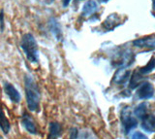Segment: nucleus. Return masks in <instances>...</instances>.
I'll list each match as a JSON object with an SVG mask.
<instances>
[{
  "instance_id": "nucleus-23",
  "label": "nucleus",
  "mask_w": 155,
  "mask_h": 139,
  "mask_svg": "<svg viewBox=\"0 0 155 139\" xmlns=\"http://www.w3.org/2000/svg\"><path fill=\"white\" fill-rule=\"evenodd\" d=\"M108 1H110V0H98V2H100V3H106Z\"/></svg>"
},
{
  "instance_id": "nucleus-21",
  "label": "nucleus",
  "mask_w": 155,
  "mask_h": 139,
  "mask_svg": "<svg viewBox=\"0 0 155 139\" xmlns=\"http://www.w3.org/2000/svg\"><path fill=\"white\" fill-rule=\"evenodd\" d=\"M4 11H0V31L3 32L5 29V21H4Z\"/></svg>"
},
{
  "instance_id": "nucleus-13",
  "label": "nucleus",
  "mask_w": 155,
  "mask_h": 139,
  "mask_svg": "<svg viewBox=\"0 0 155 139\" xmlns=\"http://www.w3.org/2000/svg\"><path fill=\"white\" fill-rule=\"evenodd\" d=\"M133 45L138 48H147V49H155V37H145L133 41Z\"/></svg>"
},
{
  "instance_id": "nucleus-12",
  "label": "nucleus",
  "mask_w": 155,
  "mask_h": 139,
  "mask_svg": "<svg viewBox=\"0 0 155 139\" xmlns=\"http://www.w3.org/2000/svg\"><path fill=\"white\" fill-rule=\"evenodd\" d=\"M131 71L126 68H119L114 76V82L117 85H123L129 80Z\"/></svg>"
},
{
  "instance_id": "nucleus-6",
  "label": "nucleus",
  "mask_w": 155,
  "mask_h": 139,
  "mask_svg": "<svg viewBox=\"0 0 155 139\" xmlns=\"http://www.w3.org/2000/svg\"><path fill=\"white\" fill-rule=\"evenodd\" d=\"M3 90H4L5 94L7 95L12 102L16 103V104L21 102V93H18V90L16 89V87H15L13 84L9 83V82H4Z\"/></svg>"
},
{
  "instance_id": "nucleus-18",
  "label": "nucleus",
  "mask_w": 155,
  "mask_h": 139,
  "mask_svg": "<svg viewBox=\"0 0 155 139\" xmlns=\"http://www.w3.org/2000/svg\"><path fill=\"white\" fill-rule=\"evenodd\" d=\"M154 68H155V57L153 56V57H151V59H150V60L147 62V65L142 67V68H140L139 72H140V75H147V74L151 72V71Z\"/></svg>"
},
{
  "instance_id": "nucleus-17",
  "label": "nucleus",
  "mask_w": 155,
  "mask_h": 139,
  "mask_svg": "<svg viewBox=\"0 0 155 139\" xmlns=\"http://www.w3.org/2000/svg\"><path fill=\"white\" fill-rule=\"evenodd\" d=\"M143 82V78H142V75L140 74L139 71L135 70L134 72L131 74V77H130V85H129V88L131 90H134L137 87H139V85Z\"/></svg>"
},
{
  "instance_id": "nucleus-7",
  "label": "nucleus",
  "mask_w": 155,
  "mask_h": 139,
  "mask_svg": "<svg viewBox=\"0 0 155 139\" xmlns=\"http://www.w3.org/2000/svg\"><path fill=\"white\" fill-rule=\"evenodd\" d=\"M21 124L22 127L25 128V131H28L30 134H37L38 133V129L37 126L32 117L29 115L28 113L24 112L21 116Z\"/></svg>"
},
{
  "instance_id": "nucleus-8",
  "label": "nucleus",
  "mask_w": 155,
  "mask_h": 139,
  "mask_svg": "<svg viewBox=\"0 0 155 139\" xmlns=\"http://www.w3.org/2000/svg\"><path fill=\"white\" fill-rule=\"evenodd\" d=\"M48 28H50L51 32L52 33V35L55 37V39L58 41H61L63 38V33H62L60 23L57 21V19L53 18V17L50 18V20L48 22Z\"/></svg>"
},
{
  "instance_id": "nucleus-24",
  "label": "nucleus",
  "mask_w": 155,
  "mask_h": 139,
  "mask_svg": "<svg viewBox=\"0 0 155 139\" xmlns=\"http://www.w3.org/2000/svg\"><path fill=\"white\" fill-rule=\"evenodd\" d=\"M152 9L155 11V0H152Z\"/></svg>"
},
{
  "instance_id": "nucleus-16",
  "label": "nucleus",
  "mask_w": 155,
  "mask_h": 139,
  "mask_svg": "<svg viewBox=\"0 0 155 139\" xmlns=\"http://www.w3.org/2000/svg\"><path fill=\"white\" fill-rule=\"evenodd\" d=\"M147 114H148V108H147V102H143L139 104L138 106L134 109V115L136 117H138L140 120H143Z\"/></svg>"
},
{
  "instance_id": "nucleus-11",
  "label": "nucleus",
  "mask_w": 155,
  "mask_h": 139,
  "mask_svg": "<svg viewBox=\"0 0 155 139\" xmlns=\"http://www.w3.org/2000/svg\"><path fill=\"white\" fill-rule=\"evenodd\" d=\"M143 131L149 133H153L155 132V115L148 113L147 116H145L142 120V124H140Z\"/></svg>"
},
{
  "instance_id": "nucleus-4",
  "label": "nucleus",
  "mask_w": 155,
  "mask_h": 139,
  "mask_svg": "<svg viewBox=\"0 0 155 139\" xmlns=\"http://www.w3.org/2000/svg\"><path fill=\"white\" fill-rule=\"evenodd\" d=\"M135 56L129 50H125L116 54L114 59H113V65L118 68H126L133 63Z\"/></svg>"
},
{
  "instance_id": "nucleus-3",
  "label": "nucleus",
  "mask_w": 155,
  "mask_h": 139,
  "mask_svg": "<svg viewBox=\"0 0 155 139\" xmlns=\"http://www.w3.org/2000/svg\"><path fill=\"white\" fill-rule=\"evenodd\" d=\"M120 121L125 134H128L132 129L137 127L138 126V120L132 114V111L129 107H124L121 110Z\"/></svg>"
},
{
  "instance_id": "nucleus-10",
  "label": "nucleus",
  "mask_w": 155,
  "mask_h": 139,
  "mask_svg": "<svg viewBox=\"0 0 155 139\" xmlns=\"http://www.w3.org/2000/svg\"><path fill=\"white\" fill-rule=\"evenodd\" d=\"M97 11H98V4H97V2L94 1V0H88L82 6L81 16L82 18H88L95 14Z\"/></svg>"
},
{
  "instance_id": "nucleus-2",
  "label": "nucleus",
  "mask_w": 155,
  "mask_h": 139,
  "mask_svg": "<svg viewBox=\"0 0 155 139\" xmlns=\"http://www.w3.org/2000/svg\"><path fill=\"white\" fill-rule=\"evenodd\" d=\"M21 48L25 55L27 60L31 63L39 62V49L38 43L31 33H25L21 36Z\"/></svg>"
},
{
  "instance_id": "nucleus-15",
  "label": "nucleus",
  "mask_w": 155,
  "mask_h": 139,
  "mask_svg": "<svg viewBox=\"0 0 155 139\" xmlns=\"http://www.w3.org/2000/svg\"><path fill=\"white\" fill-rule=\"evenodd\" d=\"M0 128L4 134H8L10 129H11V124H10L9 120L5 115L1 105H0Z\"/></svg>"
},
{
  "instance_id": "nucleus-1",
  "label": "nucleus",
  "mask_w": 155,
  "mask_h": 139,
  "mask_svg": "<svg viewBox=\"0 0 155 139\" xmlns=\"http://www.w3.org/2000/svg\"><path fill=\"white\" fill-rule=\"evenodd\" d=\"M24 90H25L28 109L31 112H39L41 103V92L36 81L29 74L24 76Z\"/></svg>"
},
{
  "instance_id": "nucleus-25",
  "label": "nucleus",
  "mask_w": 155,
  "mask_h": 139,
  "mask_svg": "<svg viewBox=\"0 0 155 139\" xmlns=\"http://www.w3.org/2000/svg\"><path fill=\"white\" fill-rule=\"evenodd\" d=\"M81 1H82V0H74V3H79Z\"/></svg>"
},
{
  "instance_id": "nucleus-22",
  "label": "nucleus",
  "mask_w": 155,
  "mask_h": 139,
  "mask_svg": "<svg viewBox=\"0 0 155 139\" xmlns=\"http://www.w3.org/2000/svg\"><path fill=\"white\" fill-rule=\"evenodd\" d=\"M61 1H62V5H63V7L66 8V7L69 6V4H70V2H71V0H61Z\"/></svg>"
},
{
  "instance_id": "nucleus-19",
  "label": "nucleus",
  "mask_w": 155,
  "mask_h": 139,
  "mask_svg": "<svg viewBox=\"0 0 155 139\" xmlns=\"http://www.w3.org/2000/svg\"><path fill=\"white\" fill-rule=\"evenodd\" d=\"M80 132L77 127H73L70 131V139H79Z\"/></svg>"
},
{
  "instance_id": "nucleus-9",
  "label": "nucleus",
  "mask_w": 155,
  "mask_h": 139,
  "mask_svg": "<svg viewBox=\"0 0 155 139\" xmlns=\"http://www.w3.org/2000/svg\"><path fill=\"white\" fill-rule=\"evenodd\" d=\"M120 22H121V20L118 17V15H116V14H110V15L103 22L102 26H103L105 30L110 31V30H114L117 25H119Z\"/></svg>"
},
{
  "instance_id": "nucleus-5",
  "label": "nucleus",
  "mask_w": 155,
  "mask_h": 139,
  "mask_svg": "<svg viewBox=\"0 0 155 139\" xmlns=\"http://www.w3.org/2000/svg\"><path fill=\"white\" fill-rule=\"evenodd\" d=\"M154 94V88L151 83L149 82H142L139 85L137 90V97L139 99H149Z\"/></svg>"
},
{
  "instance_id": "nucleus-14",
  "label": "nucleus",
  "mask_w": 155,
  "mask_h": 139,
  "mask_svg": "<svg viewBox=\"0 0 155 139\" xmlns=\"http://www.w3.org/2000/svg\"><path fill=\"white\" fill-rule=\"evenodd\" d=\"M62 134V126L57 122H51L48 127V139H57Z\"/></svg>"
},
{
  "instance_id": "nucleus-20",
  "label": "nucleus",
  "mask_w": 155,
  "mask_h": 139,
  "mask_svg": "<svg viewBox=\"0 0 155 139\" xmlns=\"http://www.w3.org/2000/svg\"><path fill=\"white\" fill-rule=\"evenodd\" d=\"M131 139H148V137L143 132H134L131 136Z\"/></svg>"
}]
</instances>
